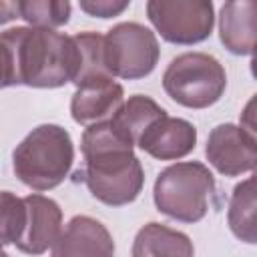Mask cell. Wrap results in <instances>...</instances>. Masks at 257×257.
I'll list each match as a JSON object with an SVG mask.
<instances>
[{
    "instance_id": "6da1fadb",
    "label": "cell",
    "mask_w": 257,
    "mask_h": 257,
    "mask_svg": "<svg viewBox=\"0 0 257 257\" xmlns=\"http://www.w3.org/2000/svg\"><path fill=\"white\" fill-rule=\"evenodd\" d=\"M2 86L58 88L74 82L80 66L72 36L50 28L16 26L2 32Z\"/></svg>"
},
{
    "instance_id": "7a4b0ae2",
    "label": "cell",
    "mask_w": 257,
    "mask_h": 257,
    "mask_svg": "<svg viewBox=\"0 0 257 257\" xmlns=\"http://www.w3.org/2000/svg\"><path fill=\"white\" fill-rule=\"evenodd\" d=\"M80 149L84 157V183L94 199L120 207L139 197L145 183L143 165L133 153L135 145L112 120L86 126Z\"/></svg>"
},
{
    "instance_id": "3957f363",
    "label": "cell",
    "mask_w": 257,
    "mask_h": 257,
    "mask_svg": "<svg viewBox=\"0 0 257 257\" xmlns=\"http://www.w3.org/2000/svg\"><path fill=\"white\" fill-rule=\"evenodd\" d=\"M74 161L72 139L58 124H40L32 128L12 153L16 177L34 191L58 187L70 173Z\"/></svg>"
},
{
    "instance_id": "277c9868",
    "label": "cell",
    "mask_w": 257,
    "mask_h": 257,
    "mask_svg": "<svg viewBox=\"0 0 257 257\" xmlns=\"http://www.w3.org/2000/svg\"><path fill=\"white\" fill-rule=\"evenodd\" d=\"M213 191V173L203 163L185 161L159 173L153 199L163 215L183 223H197L207 215Z\"/></svg>"
},
{
    "instance_id": "5b68a950",
    "label": "cell",
    "mask_w": 257,
    "mask_h": 257,
    "mask_svg": "<svg viewBox=\"0 0 257 257\" xmlns=\"http://www.w3.org/2000/svg\"><path fill=\"white\" fill-rule=\"evenodd\" d=\"M165 92L187 108L215 104L227 86L223 64L205 52H185L173 58L163 74Z\"/></svg>"
},
{
    "instance_id": "8992f818",
    "label": "cell",
    "mask_w": 257,
    "mask_h": 257,
    "mask_svg": "<svg viewBox=\"0 0 257 257\" xmlns=\"http://www.w3.org/2000/svg\"><path fill=\"white\" fill-rule=\"evenodd\" d=\"M159 40L139 22H120L104 34V58L108 72L124 80L149 76L159 62Z\"/></svg>"
},
{
    "instance_id": "52a82bcc",
    "label": "cell",
    "mask_w": 257,
    "mask_h": 257,
    "mask_svg": "<svg viewBox=\"0 0 257 257\" xmlns=\"http://www.w3.org/2000/svg\"><path fill=\"white\" fill-rule=\"evenodd\" d=\"M147 16L157 32L173 44H197L209 38L215 12L209 0H151Z\"/></svg>"
},
{
    "instance_id": "ba28073f",
    "label": "cell",
    "mask_w": 257,
    "mask_h": 257,
    "mask_svg": "<svg viewBox=\"0 0 257 257\" xmlns=\"http://www.w3.org/2000/svg\"><path fill=\"white\" fill-rule=\"evenodd\" d=\"M207 161L225 177H237L253 171L257 163V145L237 124H217L205 147Z\"/></svg>"
},
{
    "instance_id": "9c48e42d",
    "label": "cell",
    "mask_w": 257,
    "mask_h": 257,
    "mask_svg": "<svg viewBox=\"0 0 257 257\" xmlns=\"http://www.w3.org/2000/svg\"><path fill=\"white\" fill-rule=\"evenodd\" d=\"M26 219L20 239L16 241V249L28 255H42L52 249L58 237L62 235V211L56 201L44 195H28L24 197Z\"/></svg>"
},
{
    "instance_id": "30bf717a",
    "label": "cell",
    "mask_w": 257,
    "mask_h": 257,
    "mask_svg": "<svg viewBox=\"0 0 257 257\" xmlns=\"http://www.w3.org/2000/svg\"><path fill=\"white\" fill-rule=\"evenodd\" d=\"M50 257H114V241L100 221L76 215L66 223Z\"/></svg>"
},
{
    "instance_id": "8fae6325",
    "label": "cell",
    "mask_w": 257,
    "mask_h": 257,
    "mask_svg": "<svg viewBox=\"0 0 257 257\" xmlns=\"http://www.w3.org/2000/svg\"><path fill=\"white\" fill-rule=\"evenodd\" d=\"M124 104V90L114 78L90 80L76 86L70 100V114L78 124L90 126L110 120Z\"/></svg>"
},
{
    "instance_id": "7c38bea8",
    "label": "cell",
    "mask_w": 257,
    "mask_h": 257,
    "mask_svg": "<svg viewBox=\"0 0 257 257\" xmlns=\"http://www.w3.org/2000/svg\"><path fill=\"white\" fill-rule=\"evenodd\" d=\"M197 145V128L177 116H163L153 122L139 141V149L159 161H175L187 157Z\"/></svg>"
},
{
    "instance_id": "4fadbf2b",
    "label": "cell",
    "mask_w": 257,
    "mask_h": 257,
    "mask_svg": "<svg viewBox=\"0 0 257 257\" xmlns=\"http://www.w3.org/2000/svg\"><path fill=\"white\" fill-rule=\"evenodd\" d=\"M219 38L237 56L257 54V0L225 2L219 12Z\"/></svg>"
},
{
    "instance_id": "5bb4252c",
    "label": "cell",
    "mask_w": 257,
    "mask_h": 257,
    "mask_svg": "<svg viewBox=\"0 0 257 257\" xmlns=\"http://www.w3.org/2000/svg\"><path fill=\"white\" fill-rule=\"evenodd\" d=\"M133 257H195V247L185 233L161 223H147L135 237Z\"/></svg>"
},
{
    "instance_id": "9a60e30c",
    "label": "cell",
    "mask_w": 257,
    "mask_h": 257,
    "mask_svg": "<svg viewBox=\"0 0 257 257\" xmlns=\"http://www.w3.org/2000/svg\"><path fill=\"white\" fill-rule=\"evenodd\" d=\"M227 223L239 241L257 245V175L235 185L229 199Z\"/></svg>"
},
{
    "instance_id": "2e32d148",
    "label": "cell",
    "mask_w": 257,
    "mask_h": 257,
    "mask_svg": "<svg viewBox=\"0 0 257 257\" xmlns=\"http://www.w3.org/2000/svg\"><path fill=\"white\" fill-rule=\"evenodd\" d=\"M163 116H167V110L159 106L151 96L135 94L128 100H124V104L118 108V112L110 120L137 147L145 131Z\"/></svg>"
},
{
    "instance_id": "e0dca14e",
    "label": "cell",
    "mask_w": 257,
    "mask_h": 257,
    "mask_svg": "<svg viewBox=\"0 0 257 257\" xmlns=\"http://www.w3.org/2000/svg\"><path fill=\"white\" fill-rule=\"evenodd\" d=\"M78 54H80V66L78 74L74 78V84H86L90 80H100V78H114L108 72L106 58H104V36L98 32H78L72 36Z\"/></svg>"
},
{
    "instance_id": "ac0fdd59",
    "label": "cell",
    "mask_w": 257,
    "mask_h": 257,
    "mask_svg": "<svg viewBox=\"0 0 257 257\" xmlns=\"http://www.w3.org/2000/svg\"><path fill=\"white\" fill-rule=\"evenodd\" d=\"M18 16L24 18L34 28H56L68 22L70 18V2H54V0H22L16 2Z\"/></svg>"
},
{
    "instance_id": "d6986e66",
    "label": "cell",
    "mask_w": 257,
    "mask_h": 257,
    "mask_svg": "<svg viewBox=\"0 0 257 257\" xmlns=\"http://www.w3.org/2000/svg\"><path fill=\"white\" fill-rule=\"evenodd\" d=\"M2 245H16L22 235L24 219H26V205L24 199L12 195L10 191L2 193Z\"/></svg>"
},
{
    "instance_id": "ffe728a7",
    "label": "cell",
    "mask_w": 257,
    "mask_h": 257,
    "mask_svg": "<svg viewBox=\"0 0 257 257\" xmlns=\"http://www.w3.org/2000/svg\"><path fill=\"white\" fill-rule=\"evenodd\" d=\"M131 2H110V0H82L80 8L90 14V16H98V18H110V16H118L122 10L128 8Z\"/></svg>"
},
{
    "instance_id": "44dd1931",
    "label": "cell",
    "mask_w": 257,
    "mask_h": 257,
    "mask_svg": "<svg viewBox=\"0 0 257 257\" xmlns=\"http://www.w3.org/2000/svg\"><path fill=\"white\" fill-rule=\"evenodd\" d=\"M239 126L257 145V94H253L247 100V104H245V108L241 112V124Z\"/></svg>"
},
{
    "instance_id": "7402d4cb",
    "label": "cell",
    "mask_w": 257,
    "mask_h": 257,
    "mask_svg": "<svg viewBox=\"0 0 257 257\" xmlns=\"http://www.w3.org/2000/svg\"><path fill=\"white\" fill-rule=\"evenodd\" d=\"M251 74H253V78L257 80V54H255L253 60H251Z\"/></svg>"
},
{
    "instance_id": "603a6c76",
    "label": "cell",
    "mask_w": 257,
    "mask_h": 257,
    "mask_svg": "<svg viewBox=\"0 0 257 257\" xmlns=\"http://www.w3.org/2000/svg\"><path fill=\"white\" fill-rule=\"evenodd\" d=\"M253 175H257V163H255V167H253Z\"/></svg>"
}]
</instances>
